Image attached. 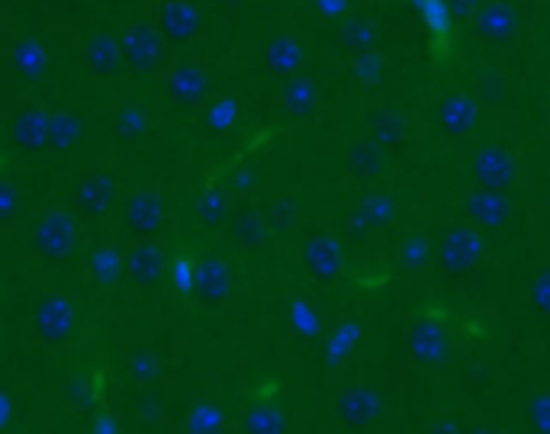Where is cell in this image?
<instances>
[{
	"mask_svg": "<svg viewBox=\"0 0 550 434\" xmlns=\"http://www.w3.org/2000/svg\"><path fill=\"white\" fill-rule=\"evenodd\" d=\"M467 26L480 46L509 49L518 39V26H522V20H518V13L509 0H483L480 10L473 13V20Z\"/></svg>",
	"mask_w": 550,
	"mask_h": 434,
	"instance_id": "6da1fadb",
	"label": "cell"
},
{
	"mask_svg": "<svg viewBox=\"0 0 550 434\" xmlns=\"http://www.w3.org/2000/svg\"><path fill=\"white\" fill-rule=\"evenodd\" d=\"M435 123H438L444 139H451V142L470 139L480 126L477 100H473L470 94H464V91H457V87L454 91H444L435 103Z\"/></svg>",
	"mask_w": 550,
	"mask_h": 434,
	"instance_id": "7a4b0ae2",
	"label": "cell"
},
{
	"mask_svg": "<svg viewBox=\"0 0 550 434\" xmlns=\"http://www.w3.org/2000/svg\"><path fill=\"white\" fill-rule=\"evenodd\" d=\"M444 274H470L483 258V238L473 226H454L444 232L441 245L435 251Z\"/></svg>",
	"mask_w": 550,
	"mask_h": 434,
	"instance_id": "3957f363",
	"label": "cell"
},
{
	"mask_svg": "<svg viewBox=\"0 0 550 434\" xmlns=\"http://www.w3.org/2000/svg\"><path fill=\"white\" fill-rule=\"evenodd\" d=\"M515 174H518V164H515V155L509 152V148L499 145V142L480 145L477 158H473V181H477L480 190L505 193L515 184Z\"/></svg>",
	"mask_w": 550,
	"mask_h": 434,
	"instance_id": "277c9868",
	"label": "cell"
},
{
	"mask_svg": "<svg viewBox=\"0 0 550 434\" xmlns=\"http://www.w3.org/2000/svg\"><path fill=\"white\" fill-rule=\"evenodd\" d=\"M412 354L419 357V361H428V364L448 361V354H451L448 325H444L438 316H431V312H422V316L415 319V325H412Z\"/></svg>",
	"mask_w": 550,
	"mask_h": 434,
	"instance_id": "5b68a950",
	"label": "cell"
},
{
	"mask_svg": "<svg viewBox=\"0 0 550 434\" xmlns=\"http://www.w3.org/2000/svg\"><path fill=\"white\" fill-rule=\"evenodd\" d=\"M509 216H512V206L505 200V193L496 190H480L470 193L467 197V219L473 229L480 232H496L509 226Z\"/></svg>",
	"mask_w": 550,
	"mask_h": 434,
	"instance_id": "8992f818",
	"label": "cell"
},
{
	"mask_svg": "<svg viewBox=\"0 0 550 434\" xmlns=\"http://www.w3.org/2000/svg\"><path fill=\"white\" fill-rule=\"evenodd\" d=\"M403 136H406L403 116H396V113H377L374 116V139L380 148H393L396 142H403Z\"/></svg>",
	"mask_w": 550,
	"mask_h": 434,
	"instance_id": "52a82bcc",
	"label": "cell"
},
{
	"mask_svg": "<svg viewBox=\"0 0 550 434\" xmlns=\"http://www.w3.org/2000/svg\"><path fill=\"white\" fill-rule=\"evenodd\" d=\"M531 306L541 312V316L550 319V264H544L531 280Z\"/></svg>",
	"mask_w": 550,
	"mask_h": 434,
	"instance_id": "ba28073f",
	"label": "cell"
},
{
	"mask_svg": "<svg viewBox=\"0 0 550 434\" xmlns=\"http://www.w3.org/2000/svg\"><path fill=\"white\" fill-rule=\"evenodd\" d=\"M345 42H348V46H351L354 52H367V49L377 42V29L370 26L367 20L351 23V29H345Z\"/></svg>",
	"mask_w": 550,
	"mask_h": 434,
	"instance_id": "9c48e42d",
	"label": "cell"
},
{
	"mask_svg": "<svg viewBox=\"0 0 550 434\" xmlns=\"http://www.w3.org/2000/svg\"><path fill=\"white\" fill-rule=\"evenodd\" d=\"M483 0H444V7H448V17L457 20V23H470L473 13L480 10Z\"/></svg>",
	"mask_w": 550,
	"mask_h": 434,
	"instance_id": "30bf717a",
	"label": "cell"
},
{
	"mask_svg": "<svg viewBox=\"0 0 550 434\" xmlns=\"http://www.w3.org/2000/svg\"><path fill=\"white\" fill-rule=\"evenodd\" d=\"M531 422L538 425V431H550V393H541L531 399Z\"/></svg>",
	"mask_w": 550,
	"mask_h": 434,
	"instance_id": "8fae6325",
	"label": "cell"
},
{
	"mask_svg": "<svg viewBox=\"0 0 550 434\" xmlns=\"http://www.w3.org/2000/svg\"><path fill=\"white\" fill-rule=\"evenodd\" d=\"M547 434H550V431H547Z\"/></svg>",
	"mask_w": 550,
	"mask_h": 434,
	"instance_id": "7c38bea8",
	"label": "cell"
}]
</instances>
